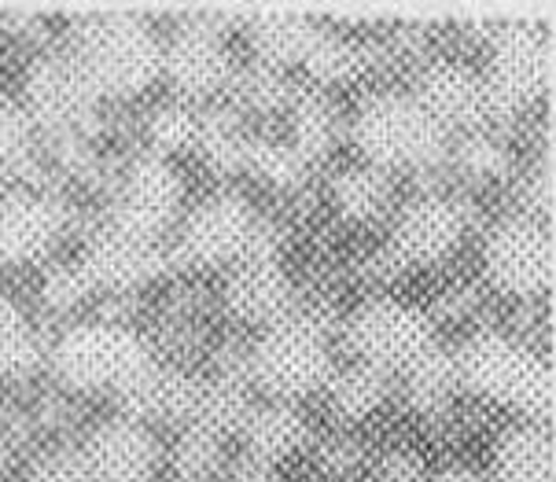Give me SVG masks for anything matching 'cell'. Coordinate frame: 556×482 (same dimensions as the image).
<instances>
[{"mask_svg": "<svg viewBox=\"0 0 556 482\" xmlns=\"http://www.w3.org/2000/svg\"><path fill=\"white\" fill-rule=\"evenodd\" d=\"M240 434L248 442V457L280 468L295 453H303V446L309 442V423L291 402H266L254 405Z\"/></svg>", "mask_w": 556, "mask_h": 482, "instance_id": "21", "label": "cell"}, {"mask_svg": "<svg viewBox=\"0 0 556 482\" xmlns=\"http://www.w3.org/2000/svg\"><path fill=\"white\" fill-rule=\"evenodd\" d=\"M262 217L254 214L251 200L243 192L222 188V192L206 195L192 211L181 217L177 243L169 251V262L185 269H222L237 266L243 254L251 251L254 232H258Z\"/></svg>", "mask_w": 556, "mask_h": 482, "instance_id": "8", "label": "cell"}, {"mask_svg": "<svg viewBox=\"0 0 556 482\" xmlns=\"http://www.w3.org/2000/svg\"><path fill=\"white\" fill-rule=\"evenodd\" d=\"M346 343L362 365H372L380 372H405L413 362H420L435 346V325L420 306L391 295L369 299L354 309L346 320Z\"/></svg>", "mask_w": 556, "mask_h": 482, "instance_id": "9", "label": "cell"}, {"mask_svg": "<svg viewBox=\"0 0 556 482\" xmlns=\"http://www.w3.org/2000/svg\"><path fill=\"white\" fill-rule=\"evenodd\" d=\"M166 465L177 482H211L225 468V439L200 423H185L169 446Z\"/></svg>", "mask_w": 556, "mask_h": 482, "instance_id": "30", "label": "cell"}, {"mask_svg": "<svg viewBox=\"0 0 556 482\" xmlns=\"http://www.w3.org/2000/svg\"><path fill=\"white\" fill-rule=\"evenodd\" d=\"M30 129L23 103L0 92V166H15L30 151Z\"/></svg>", "mask_w": 556, "mask_h": 482, "instance_id": "37", "label": "cell"}, {"mask_svg": "<svg viewBox=\"0 0 556 482\" xmlns=\"http://www.w3.org/2000/svg\"><path fill=\"white\" fill-rule=\"evenodd\" d=\"M200 383L192 372L177 365L148 362L140 372L118 391V416L144 423L155 431V423H192L195 402H200Z\"/></svg>", "mask_w": 556, "mask_h": 482, "instance_id": "19", "label": "cell"}, {"mask_svg": "<svg viewBox=\"0 0 556 482\" xmlns=\"http://www.w3.org/2000/svg\"><path fill=\"white\" fill-rule=\"evenodd\" d=\"M328 402L343 423H362L376 416L391 398V376L372 365L354 362L351 368H336L328 380Z\"/></svg>", "mask_w": 556, "mask_h": 482, "instance_id": "26", "label": "cell"}, {"mask_svg": "<svg viewBox=\"0 0 556 482\" xmlns=\"http://www.w3.org/2000/svg\"><path fill=\"white\" fill-rule=\"evenodd\" d=\"M494 482H553L556 479V446L545 423L523 420L508 428L494 446Z\"/></svg>", "mask_w": 556, "mask_h": 482, "instance_id": "20", "label": "cell"}, {"mask_svg": "<svg viewBox=\"0 0 556 482\" xmlns=\"http://www.w3.org/2000/svg\"><path fill=\"white\" fill-rule=\"evenodd\" d=\"M320 460H325V468H328V471H336V475H339V471H351V468H357V460H362V453H357L354 442L343 434V439H332L325 449H320Z\"/></svg>", "mask_w": 556, "mask_h": 482, "instance_id": "40", "label": "cell"}, {"mask_svg": "<svg viewBox=\"0 0 556 482\" xmlns=\"http://www.w3.org/2000/svg\"><path fill=\"white\" fill-rule=\"evenodd\" d=\"M92 295V283L85 277L81 262H60L41 280V306L55 317H67Z\"/></svg>", "mask_w": 556, "mask_h": 482, "instance_id": "35", "label": "cell"}, {"mask_svg": "<svg viewBox=\"0 0 556 482\" xmlns=\"http://www.w3.org/2000/svg\"><path fill=\"white\" fill-rule=\"evenodd\" d=\"M328 195H332V206L343 221L372 225V221H380L391 206V177L383 174V169L354 163L332 177Z\"/></svg>", "mask_w": 556, "mask_h": 482, "instance_id": "25", "label": "cell"}, {"mask_svg": "<svg viewBox=\"0 0 556 482\" xmlns=\"http://www.w3.org/2000/svg\"><path fill=\"white\" fill-rule=\"evenodd\" d=\"M446 155L454 158L457 174L468 177L472 185H494L513 174V151H508V144L494 129H472Z\"/></svg>", "mask_w": 556, "mask_h": 482, "instance_id": "32", "label": "cell"}, {"mask_svg": "<svg viewBox=\"0 0 556 482\" xmlns=\"http://www.w3.org/2000/svg\"><path fill=\"white\" fill-rule=\"evenodd\" d=\"M81 457L89 482H155L163 468V446L155 431L129 416L100 423L81 446Z\"/></svg>", "mask_w": 556, "mask_h": 482, "instance_id": "18", "label": "cell"}, {"mask_svg": "<svg viewBox=\"0 0 556 482\" xmlns=\"http://www.w3.org/2000/svg\"><path fill=\"white\" fill-rule=\"evenodd\" d=\"M413 100L428 111V118L435 122L442 134L450 137V129L472 134V129H486L490 122V100L483 78L454 60H435L420 71L417 89L409 92Z\"/></svg>", "mask_w": 556, "mask_h": 482, "instance_id": "17", "label": "cell"}, {"mask_svg": "<svg viewBox=\"0 0 556 482\" xmlns=\"http://www.w3.org/2000/svg\"><path fill=\"white\" fill-rule=\"evenodd\" d=\"M483 277L497 295L534 302L553 291V229L527 214H508L483 240Z\"/></svg>", "mask_w": 556, "mask_h": 482, "instance_id": "7", "label": "cell"}, {"mask_svg": "<svg viewBox=\"0 0 556 482\" xmlns=\"http://www.w3.org/2000/svg\"><path fill=\"white\" fill-rule=\"evenodd\" d=\"M376 482H428V471L413 453H391V457H383Z\"/></svg>", "mask_w": 556, "mask_h": 482, "instance_id": "39", "label": "cell"}, {"mask_svg": "<svg viewBox=\"0 0 556 482\" xmlns=\"http://www.w3.org/2000/svg\"><path fill=\"white\" fill-rule=\"evenodd\" d=\"M225 309L243 325H280L299 309L295 283L280 262V236L269 221L258 225L251 251L232 266L225 280Z\"/></svg>", "mask_w": 556, "mask_h": 482, "instance_id": "11", "label": "cell"}, {"mask_svg": "<svg viewBox=\"0 0 556 482\" xmlns=\"http://www.w3.org/2000/svg\"><path fill=\"white\" fill-rule=\"evenodd\" d=\"M472 229V206L450 192H420L394 217L388 251L402 269L442 266Z\"/></svg>", "mask_w": 556, "mask_h": 482, "instance_id": "13", "label": "cell"}, {"mask_svg": "<svg viewBox=\"0 0 556 482\" xmlns=\"http://www.w3.org/2000/svg\"><path fill=\"white\" fill-rule=\"evenodd\" d=\"M317 34L320 26L306 15H262L251 23V52L258 67L285 74L291 67H303Z\"/></svg>", "mask_w": 556, "mask_h": 482, "instance_id": "23", "label": "cell"}, {"mask_svg": "<svg viewBox=\"0 0 556 482\" xmlns=\"http://www.w3.org/2000/svg\"><path fill=\"white\" fill-rule=\"evenodd\" d=\"M78 262L92 283V291H108V295H134L137 288L155 283L174 266L169 251H163L159 243L137 240V236H126V232L111 229V225H103V229L85 243Z\"/></svg>", "mask_w": 556, "mask_h": 482, "instance_id": "16", "label": "cell"}, {"mask_svg": "<svg viewBox=\"0 0 556 482\" xmlns=\"http://www.w3.org/2000/svg\"><path fill=\"white\" fill-rule=\"evenodd\" d=\"M41 332L15 299L0 295V380H23L45 365Z\"/></svg>", "mask_w": 556, "mask_h": 482, "instance_id": "27", "label": "cell"}, {"mask_svg": "<svg viewBox=\"0 0 556 482\" xmlns=\"http://www.w3.org/2000/svg\"><path fill=\"white\" fill-rule=\"evenodd\" d=\"M229 482H280V468L266 465V460H254V457H240L237 465L229 468Z\"/></svg>", "mask_w": 556, "mask_h": 482, "instance_id": "41", "label": "cell"}, {"mask_svg": "<svg viewBox=\"0 0 556 482\" xmlns=\"http://www.w3.org/2000/svg\"><path fill=\"white\" fill-rule=\"evenodd\" d=\"M339 140H343V118L332 97L320 89H295L288 103V144L309 166H317L332 155Z\"/></svg>", "mask_w": 556, "mask_h": 482, "instance_id": "22", "label": "cell"}, {"mask_svg": "<svg viewBox=\"0 0 556 482\" xmlns=\"http://www.w3.org/2000/svg\"><path fill=\"white\" fill-rule=\"evenodd\" d=\"M23 482H89V468H85L81 449L55 446L30 460Z\"/></svg>", "mask_w": 556, "mask_h": 482, "instance_id": "36", "label": "cell"}, {"mask_svg": "<svg viewBox=\"0 0 556 482\" xmlns=\"http://www.w3.org/2000/svg\"><path fill=\"white\" fill-rule=\"evenodd\" d=\"M357 155L365 166L394 174V169H409V174H424L446 163V134L428 118V111L420 107L409 92H372L357 103L351 126Z\"/></svg>", "mask_w": 556, "mask_h": 482, "instance_id": "3", "label": "cell"}, {"mask_svg": "<svg viewBox=\"0 0 556 482\" xmlns=\"http://www.w3.org/2000/svg\"><path fill=\"white\" fill-rule=\"evenodd\" d=\"M309 166L288 140H269V137H254L248 151V166L243 174H251L258 185L273 188V192H299L309 177Z\"/></svg>", "mask_w": 556, "mask_h": 482, "instance_id": "31", "label": "cell"}, {"mask_svg": "<svg viewBox=\"0 0 556 482\" xmlns=\"http://www.w3.org/2000/svg\"><path fill=\"white\" fill-rule=\"evenodd\" d=\"M405 394H409V405L417 413H428L435 416L454 402L457 394V362L450 350L442 346H431L420 362H413L405 368Z\"/></svg>", "mask_w": 556, "mask_h": 482, "instance_id": "29", "label": "cell"}, {"mask_svg": "<svg viewBox=\"0 0 556 482\" xmlns=\"http://www.w3.org/2000/svg\"><path fill=\"white\" fill-rule=\"evenodd\" d=\"M185 211V181L169 158L140 155L122 169L111 203V229L137 236V240L159 243L181 221Z\"/></svg>", "mask_w": 556, "mask_h": 482, "instance_id": "10", "label": "cell"}, {"mask_svg": "<svg viewBox=\"0 0 556 482\" xmlns=\"http://www.w3.org/2000/svg\"><path fill=\"white\" fill-rule=\"evenodd\" d=\"M428 482H494L490 479V471H476V468H442L435 475H428Z\"/></svg>", "mask_w": 556, "mask_h": 482, "instance_id": "42", "label": "cell"}, {"mask_svg": "<svg viewBox=\"0 0 556 482\" xmlns=\"http://www.w3.org/2000/svg\"><path fill=\"white\" fill-rule=\"evenodd\" d=\"M67 55L97 100L140 97L163 78V37L140 15L89 18Z\"/></svg>", "mask_w": 556, "mask_h": 482, "instance_id": "2", "label": "cell"}, {"mask_svg": "<svg viewBox=\"0 0 556 482\" xmlns=\"http://www.w3.org/2000/svg\"><path fill=\"white\" fill-rule=\"evenodd\" d=\"M97 103L71 55H45L26 74L23 111L30 126H41L52 140H89L100 115Z\"/></svg>", "mask_w": 556, "mask_h": 482, "instance_id": "12", "label": "cell"}, {"mask_svg": "<svg viewBox=\"0 0 556 482\" xmlns=\"http://www.w3.org/2000/svg\"><path fill=\"white\" fill-rule=\"evenodd\" d=\"M200 115L195 103L185 100H169L152 107V115L144 122V137H148V155L159 158H174L181 151L195 148V134H200Z\"/></svg>", "mask_w": 556, "mask_h": 482, "instance_id": "33", "label": "cell"}, {"mask_svg": "<svg viewBox=\"0 0 556 482\" xmlns=\"http://www.w3.org/2000/svg\"><path fill=\"white\" fill-rule=\"evenodd\" d=\"M232 97H237L240 107L248 111H258V115H269V111H288L291 97L295 89L288 85V78L280 71H269V67H254L240 78H232Z\"/></svg>", "mask_w": 556, "mask_h": 482, "instance_id": "34", "label": "cell"}, {"mask_svg": "<svg viewBox=\"0 0 556 482\" xmlns=\"http://www.w3.org/2000/svg\"><path fill=\"white\" fill-rule=\"evenodd\" d=\"M523 214L549 225L553 217V155H542L523 177Z\"/></svg>", "mask_w": 556, "mask_h": 482, "instance_id": "38", "label": "cell"}, {"mask_svg": "<svg viewBox=\"0 0 556 482\" xmlns=\"http://www.w3.org/2000/svg\"><path fill=\"white\" fill-rule=\"evenodd\" d=\"M454 362L457 383L476 398L513 409L534 423H545V416H553V365L520 335L476 332L468 343H460Z\"/></svg>", "mask_w": 556, "mask_h": 482, "instance_id": "1", "label": "cell"}, {"mask_svg": "<svg viewBox=\"0 0 556 482\" xmlns=\"http://www.w3.org/2000/svg\"><path fill=\"white\" fill-rule=\"evenodd\" d=\"M251 386L269 394V402L309 398L325 391L332 380V346H328V325L314 314H291L280 325L262 328V335L248 346Z\"/></svg>", "mask_w": 556, "mask_h": 482, "instance_id": "5", "label": "cell"}, {"mask_svg": "<svg viewBox=\"0 0 556 482\" xmlns=\"http://www.w3.org/2000/svg\"><path fill=\"white\" fill-rule=\"evenodd\" d=\"M152 357L148 339L115 317L63 328L55 343L45 350L49 372L71 394H118Z\"/></svg>", "mask_w": 556, "mask_h": 482, "instance_id": "4", "label": "cell"}, {"mask_svg": "<svg viewBox=\"0 0 556 482\" xmlns=\"http://www.w3.org/2000/svg\"><path fill=\"white\" fill-rule=\"evenodd\" d=\"M372 67V52L365 45L351 41V37H339L332 30H320L314 49H309L303 71L314 78L320 92L336 89V85H351Z\"/></svg>", "mask_w": 556, "mask_h": 482, "instance_id": "28", "label": "cell"}, {"mask_svg": "<svg viewBox=\"0 0 556 482\" xmlns=\"http://www.w3.org/2000/svg\"><path fill=\"white\" fill-rule=\"evenodd\" d=\"M553 71H556L553 41L539 26H527V23L502 26V30L490 37L486 71L479 74L486 85L490 118L494 122L516 118L520 111L534 107L539 100L549 97Z\"/></svg>", "mask_w": 556, "mask_h": 482, "instance_id": "6", "label": "cell"}, {"mask_svg": "<svg viewBox=\"0 0 556 482\" xmlns=\"http://www.w3.org/2000/svg\"><path fill=\"white\" fill-rule=\"evenodd\" d=\"M251 134L243 126L237 107H214L200 115V134H195V155L214 177H237L248 166Z\"/></svg>", "mask_w": 556, "mask_h": 482, "instance_id": "24", "label": "cell"}, {"mask_svg": "<svg viewBox=\"0 0 556 482\" xmlns=\"http://www.w3.org/2000/svg\"><path fill=\"white\" fill-rule=\"evenodd\" d=\"M67 206L60 195L18 188L0 195V272L45 258L67 232Z\"/></svg>", "mask_w": 556, "mask_h": 482, "instance_id": "15", "label": "cell"}, {"mask_svg": "<svg viewBox=\"0 0 556 482\" xmlns=\"http://www.w3.org/2000/svg\"><path fill=\"white\" fill-rule=\"evenodd\" d=\"M163 78L185 103L211 100L229 89L232 55L218 18H188L169 34V41H163Z\"/></svg>", "mask_w": 556, "mask_h": 482, "instance_id": "14", "label": "cell"}]
</instances>
